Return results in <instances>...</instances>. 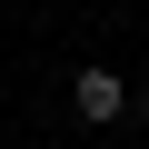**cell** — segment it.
<instances>
[{"label": "cell", "mask_w": 149, "mask_h": 149, "mask_svg": "<svg viewBox=\"0 0 149 149\" xmlns=\"http://www.w3.org/2000/svg\"><path fill=\"white\" fill-rule=\"evenodd\" d=\"M70 109H80L90 129H109L129 109V80H119V70H70Z\"/></svg>", "instance_id": "obj_1"}, {"label": "cell", "mask_w": 149, "mask_h": 149, "mask_svg": "<svg viewBox=\"0 0 149 149\" xmlns=\"http://www.w3.org/2000/svg\"><path fill=\"white\" fill-rule=\"evenodd\" d=\"M129 109H139V119H149V90H129Z\"/></svg>", "instance_id": "obj_2"}]
</instances>
